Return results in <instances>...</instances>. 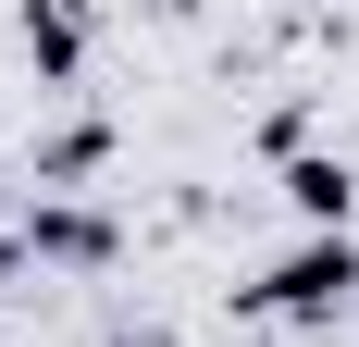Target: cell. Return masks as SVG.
Segmentation results:
<instances>
[{
    "label": "cell",
    "mask_w": 359,
    "mask_h": 347,
    "mask_svg": "<svg viewBox=\"0 0 359 347\" xmlns=\"http://www.w3.org/2000/svg\"><path fill=\"white\" fill-rule=\"evenodd\" d=\"M359 298V236H297L273 273L248 285V310H273V322H334Z\"/></svg>",
    "instance_id": "obj_1"
},
{
    "label": "cell",
    "mask_w": 359,
    "mask_h": 347,
    "mask_svg": "<svg viewBox=\"0 0 359 347\" xmlns=\"http://www.w3.org/2000/svg\"><path fill=\"white\" fill-rule=\"evenodd\" d=\"M13 236H25V261H37V273H50V261H62V273H111V261H124L111 211H74V199H37Z\"/></svg>",
    "instance_id": "obj_2"
},
{
    "label": "cell",
    "mask_w": 359,
    "mask_h": 347,
    "mask_svg": "<svg viewBox=\"0 0 359 347\" xmlns=\"http://www.w3.org/2000/svg\"><path fill=\"white\" fill-rule=\"evenodd\" d=\"M347 199H359L347 162H323V149H297V162H285V211L310 223V236H347Z\"/></svg>",
    "instance_id": "obj_3"
},
{
    "label": "cell",
    "mask_w": 359,
    "mask_h": 347,
    "mask_svg": "<svg viewBox=\"0 0 359 347\" xmlns=\"http://www.w3.org/2000/svg\"><path fill=\"white\" fill-rule=\"evenodd\" d=\"M25 50H37V74L62 87V74L87 63V13H74V0H25Z\"/></svg>",
    "instance_id": "obj_4"
},
{
    "label": "cell",
    "mask_w": 359,
    "mask_h": 347,
    "mask_svg": "<svg viewBox=\"0 0 359 347\" xmlns=\"http://www.w3.org/2000/svg\"><path fill=\"white\" fill-rule=\"evenodd\" d=\"M25 273H37V261H25V236H0V298H13Z\"/></svg>",
    "instance_id": "obj_5"
},
{
    "label": "cell",
    "mask_w": 359,
    "mask_h": 347,
    "mask_svg": "<svg viewBox=\"0 0 359 347\" xmlns=\"http://www.w3.org/2000/svg\"><path fill=\"white\" fill-rule=\"evenodd\" d=\"M111 347H161V335H149V322H137V335H111Z\"/></svg>",
    "instance_id": "obj_6"
}]
</instances>
